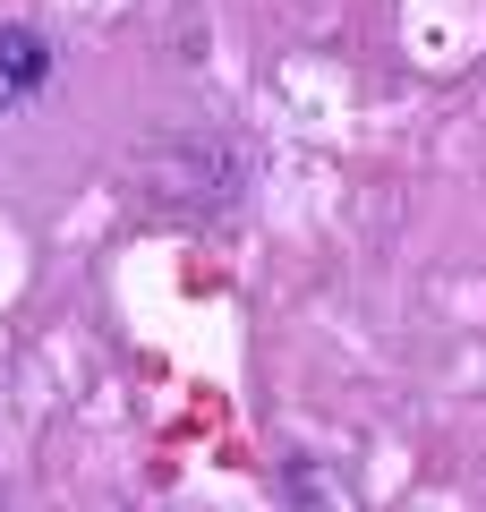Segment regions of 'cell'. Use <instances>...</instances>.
Segmentation results:
<instances>
[{
    "label": "cell",
    "instance_id": "obj_1",
    "mask_svg": "<svg viewBox=\"0 0 486 512\" xmlns=\"http://www.w3.org/2000/svg\"><path fill=\"white\" fill-rule=\"evenodd\" d=\"M52 86V43L35 35V26H0V111H26L35 94Z\"/></svg>",
    "mask_w": 486,
    "mask_h": 512
}]
</instances>
